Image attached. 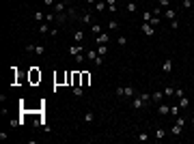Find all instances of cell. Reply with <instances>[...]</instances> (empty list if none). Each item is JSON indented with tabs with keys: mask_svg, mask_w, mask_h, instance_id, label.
Returning a JSON list of instances; mask_svg holds the SVG:
<instances>
[{
	"mask_svg": "<svg viewBox=\"0 0 194 144\" xmlns=\"http://www.w3.org/2000/svg\"><path fill=\"white\" fill-rule=\"evenodd\" d=\"M35 48H37V45H35V43H28V45H26L24 50H26V52H35Z\"/></svg>",
	"mask_w": 194,
	"mask_h": 144,
	"instance_id": "42",
	"label": "cell"
},
{
	"mask_svg": "<svg viewBox=\"0 0 194 144\" xmlns=\"http://www.w3.org/2000/svg\"><path fill=\"white\" fill-rule=\"evenodd\" d=\"M84 52V48H82V43H73L71 45V48H69V54H71V56L73 58H76V56H80V54H82Z\"/></svg>",
	"mask_w": 194,
	"mask_h": 144,
	"instance_id": "2",
	"label": "cell"
},
{
	"mask_svg": "<svg viewBox=\"0 0 194 144\" xmlns=\"http://www.w3.org/2000/svg\"><path fill=\"white\" fill-rule=\"evenodd\" d=\"M151 101H155V103H162V101H164V90H155V92H151Z\"/></svg>",
	"mask_w": 194,
	"mask_h": 144,
	"instance_id": "4",
	"label": "cell"
},
{
	"mask_svg": "<svg viewBox=\"0 0 194 144\" xmlns=\"http://www.w3.org/2000/svg\"><path fill=\"white\" fill-rule=\"evenodd\" d=\"M73 41H76V43H82L84 41V32L82 30H76V32H73Z\"/></svg>",
	"mask_w": 194,
	"mask_h": 144,
	"instance_id": "11",
	"label": "cell"
},
{
	"mask_svg": "<svg viewBox=\"0 0 194 144\" xmlns=\"http://www.w3.org/2000/svg\"><path fill=\"white\" fill-rule=\"evenodd\" d=\"M157 112H160V116H168V114H170V106H166V103H160Z\"/></svg>",
	"mask_w": 194,
	"mask_h": 144,
	"instance_id": "6",
	"label": "cell"
},
{
	"mask_svg": "<svg viewBox=\"0 0 194 144\" xmlns=\"http://www.w3.org/2000/svg\"><path fill=\"white\" fill-rule=\"evenodd\" d=\"M65 7H67V2L63 0V2H56V5L52 7V11H54V13H63V11H65Z\"/></svg>",
	"mask_w": 194,
	"mask_h": 144,
	"instance_id": "7",
	"label": "cell"
},
{
	"mask_svg": "<svg viewBox=\"0 0 194 144\" xmlns=\"http://www.w3.org/2000/svg\"><path fill=\"white\" fill-rule=\"evenodd\" d=\"M108 43V34H99L97 37V45H106Z\"/></svg>",
	"mask_w": 194,
	"mask_h": 144,
	"instance_id": "17",
	"label": "cell"
},
{
	"mask_svg": "<svg viewBox=\"0 0 194 144\" xmlns=\"http://www.w3.org/2000/svg\"><path fill=\"white\" fill-rule=\"evenodd\" d=\"M151 17H153L151 11H145V13H142V22H151Z\"/></svg>",
	"mask_w": 194,
	"mask_h": 144,
	"instance_id": "26",
	"label": "cell"
},
{
	"mask_svg": "<svg viewBox=\"0 0 194 144\" xmlns=\"http://www.w3.org/2000/svg\"><path fill=\"white\" fill-rule=\"evenodd\" d=\"M67 17H69V13H67V11H63V13H56V19H54V22H58V24H63V22H65Z\"/></svg>",
	"mask_w": 194,
	"mask_h": 144,
	"instance_id": "12",
	"label": "cell"
},
{
	"mask_svg": "<svg viewBox=\"0 0 194 144\" xmlns=\"http://www.w3.org/2000/svg\"><path fill=\"white\" fill-rule=\"evenodd\" d=\"M177 125H181V127L185 125V118H183V116H177Z\"/></svg>",
	"mask_w": 194,
	"mask_h": 144,
	"instance_id": "43",
	"label": "cell"
},
{
	"mask_svg": "<svg viewBox=\"0 0 194 144\" xmlns=\"http://www.w3.org/2000/svg\"><path fill=\"white\" fill-rule=\"evenodd\" d=\"M164 17H168V19H175V17H177L175 9H170V7H168V9H164Z\"/></svg>",
	"mask_w": 194,
	"mask_h": 144,
	"instance_id": "14",
	"label": "cell"
},
{
	"mask_svg": "<svg viewBox=\"0 0 194 144\" xmlns=\"http://www.w3.org/2000/svg\"><path fill=\"white\" fill-rule=\"evenodd\" d=\"M142 106H145V101H142L140 95H134V97H132V108H134V110H140Z\"/></svg>",
	"mask_w": 194,
	"mask_h": 144,
	"instance_id": "3",
	"label": "cell"
},
{
	"mask_svg": "<svg viewBox=\"0 0 194 144\" xmlns=\"http://www.w3.org/2000/svg\"><path fill=\"white\" fill-rule=\"evenodd\" d=\"M149 24L153 26V28H157V26H160V17H155V15H153V17H151V22H149Z\"/></svg>",
	"mask_w": 194,
	"mask_h": 144,
	"instance_id": "30",
	"label": "cell"
},
{
	"mask_svg": "<svg viewBox=\"0 0 194 144\" xmlns=\"http://www.w3.org/2000/svg\"><path fill=\"white\" fill-rule=\"evenodd\" d=\"M181 131H183V127H181V125H177V123H175V125H173V129H170V133H173L175 138H179V135H181Z\"/></svg>",
	"mask_w": 194,
	"mask_h": 144,
	"instance_id": "9",
	"label": "cell"
},
{
	"mask_svg": "<svg viewBox=\"0 0 194 144\" xmlns=\"http://www.w3.org/2000/svg\"><path fill=\"white\" fill-rule=\"evenodd\" d=\"M35 54H39V56H41V54H45V48L37 43V48H35Z\"/></svg>",
	"mask_w": 194,
	"mask_h": 144,
	"instance_id": "32",
	"label": "cell"
},
{
	"mask_svg": "<svg viewBox=\"0 0 194 144\" xmlns=\"http://www.w3.org/2000/svg\"><path fill=\"white\" fill-rule=\"evenodd\" d=\"M192 125H194V118H192Z\"/></svg>",
	"mask_w": 194,
	"mask_h": 144,
	"instance_id": "48",
	"label": "cell"
},
{
	"mask_svg": "<svg viewBox=\"0 0 194 144\" xmlns=\"http://www.w3.org/2000/svg\"><path fill=\"white\" fill-rule=\"evenodd\" d=\"M80 22H82V24H91V13H82V17H80Z\"/></svg>",
	"mask_w": 194,
	"mask_h": 144,
	"instance_id": "20",
	"label": "cell"
},
{
	"mask_svg": "<svg viewBox=\"0 0 194 144\" xmlns=\"http://www.w3.org/2000/svg\"><path fill=\"white\" fill-rule=\"evenodd\" d=\"M73 95H76V97H82L84 95V86H73Z\"/></svg>",
	"mask_w": 194,
	"mask_h": 144,
	"instance_id": "21",
	"label": "cell"
},
{
	"mask_svg": "<svg viewBox=\"0 0 194 144\" xmlns=\"http://www.w3.org/2000/svg\"><path fill=\"white\" fill-rule=\"evenodd\" d=\"M95 9H97V13H102V11L106 9V2H104V0H97V2H95Z\"/></svg>",
	"mask_w": 194,
	"mask_h": 144,
	"instance_id": "16",
	"label": "cell"
},
{
	"mask_svg": "<svg viewBox=\"0 0 194 144\" xmlns=\"http://www.w3.org/2000/svg\"><path fill=\"white\" fill-rule=\"evenodd\" d=\"M192 30H194V28H192Z\"/></svg>",
	"mask_w": 194,
	"mask_h": 144,
	"instance_id": "49",
	"label": "cell"
},
{
	"mask_svg": "<svg viewBox=\"0 0 194 144\" xmlns=\"http://www.w3.org/2000/svg\"><path fill=\"white\" fill-rule=\"evenodd\" d=\"M39 80H41V73L37 71V67H33L30 69V82H39Z\"/></svg>",
	"mask_w": 194,
	"mask_h": 144,
	"instance_id": "8",
	"label": "cell"
},
{
	"mask_svg": "<svg viewBox=\"0 0 194 144\" xmlns=\"http://www.w3.org/2000/svg\"><path fill=\"white\" fill-rule=\"evenodd\" d=\"M162 71H164V73H170V71H173V58H166L164 63H162Z\"/></svg>",
	"mask_w": 194,
	"mask_h": 144,
	"instance_id": "5",
	"label": "cell"
},
{
	"mask_svg": "<svg viewBox=\"0 0 194 144\" xmlns=\"http://www.w3.org/2000/svg\"><path fill=\"white\" fill-rule=\"evenodd\" d=\"M170 28H173V30L179 28V19H170Z\"/></svg>",
	"mask_w": 194,
	"mask_h": 144,
	"instance_id": "37",
	"label": "cell"
},
{
	"mask_svg": "<svg viewBox=\"0 0 194 144\" xmlns=\"http://www.w3.org/2000/svg\"><path fill=\"white\" fill-rule=\"evenodd\" d=\"M177 106H179L181 110H185V108L190 106V101H188V97H185V95H183V97H179V103H177Z\"/></svg>",
	"mask_w": 194,
	"mask_h": 144,
	"instance_id": "13",
	"label": "cell"
},
{
	"mask_svg": "<svg viewBox=\"0 0 194 144\" xmlns=\"http://www.w3.org/2000/svg\"><path fill=\"white\" fill-rule=\"evenodd\" d=\"M97 56H99V54L93 52V50H91V52H86V60H91V63H95V58H97Z\"/></svg>",
	"mask_w": 194,
	"mask_h": 144,
	"instance_id": "22",
	"label": "cell"
},
{
	"mask_svg": "<svg viewBox=\"0 0 194 144\" xmlns=\"http://www.w3.org/2000/svg\"><path fill=\"white\" fill-rule=\"evenodd\" d=\"M39 32H41V34H48L50 32V26L48 24H41V26H39Z\"/></svg>",
	"mask_w": 194,
	"mask_h": 144,
	"instance_id": "27",
	"label": "cell"
},
{
	"mask_svg": "<svg viewBox=\"0 0 194 144\" xmlns=\"http://www.w3.org/2000/svg\"><path fill=\"white\" fill-rule=\"evenodd\" d=\"M136 95V88L134 86H125V95H123V97H134Z\"/></svg>",
	"mask_w": 194,
	"mask_h": 144,
	"instance_id": "18",
	"label": "cell"
},
{
	"mask_svg": "<svg viewBox=\"0 0 194 144\" xmlns=\"http://www.w3.org/2000/svg\"><path fill=\"white\" fill-rule=\"evenodd\" d=\"M91 30H93V32H95V34H102V28H99V26H97V24H93V26H91Z\"/></svg>",
	"mask_w": 194,
	"mask_h": 144,
	"instance_id": "39",
	"label": "cell"
},
{
	"mask_svg": "<svg viewBox=\"0 0 194 144\" xmlns=\"http://www.w3.org/2000/svg\"><path fill=\"white\" fill-rule=\"evenodd\" d=\"M140 97H142V101H145V106L151 101V95H149V92H140Z\"/></svg>",
	"mask_w": 194,
	"mask_h": 144,
	"instance_id": "33",
	"label": "cell"
},
{
	"mask_svg": "<svg viewBox=\"0 0 194 144\" xmlns=\"http://www.w3.org/2000/svg\"><path fill=\"white\" fill-rule=\"evenodd\" d=\"M106 5L110 7V5H116V0H106Z\"/></svg>",
	"mask_w": 194,
	"mask_h": 144,
	"instance_id": "46",
	"label": "cell"
},
{
	"mask_svg": "<svg viewBox=\"0 0 194 144\" xmlns=\"http://www.w3.org/2000/svg\"><path fill=\"white\" fill-rule=\"evenodd\" d=\"M114 95H116V97H123V95H125V86H116Z\"/></svg>",
	"mask_w": 194,
	"mask_h": 144,
	"instance_id": "28",
	"label": "cell"
},
{
	"mask_svg": "<svg viewBox=\"0 0 194 144\" xmlns=\"http://www.w3.org/2000/svg\"><path fill=\"white\" fill-rule=\"evenodd\" d=\"M175 95H177V99H179V97H183L185 92H183V88H175Z\"/></svg>",
	"mask_w": 194,
	"mask_h": 144,
	"instance_id": "40",
	"label": "cell"
},
{
	"mask_svg": "<svg viewBox=\"0 0 194 144\" xmlns=\"http://www.w3.org/2000/svg\"><path fill=\"white\" fill-rule=\"evenodd\" d=\"M116 43H119V45H121V48H123V45H125V43H127V37H123V34H121V37L116 39Z\"/></svg>",
	"mask_w": 194,
	"mask_h": 144,
	"instance_id": "34",
	"label": "cell"
},
{
	"mask_svg": "<svg viewBox=\"0 0 194 144\" xmlns=\"http://www.w3.org/2000/svg\"><path fill=\"white\" fill-rule=\"evenodd\" d=\"M164 135H166V131H164V129H157V131H155V138H157V140H162Z\"/></svg>",
	"mask_w": 194,
	"mask_h": 144,
	"instance_id": "35",
	"label": "cell"
},
{
	"mask_svg": "<svg viewBox=\"0 0 194 144\" xmlns=\"http://www.w3.org/2000/svg\"><path fill=\"white\" fill-rule=\"evenodd\" d=\"M136 11H138V5H136L134 0H132V2H127V13H136Z\"/></svg>",
	"mask_w": 194,
	"mask_h": 144,
	"instance_id": "15",
	"label": "cell"
},
{
	"mask_svg": "<svg viewBox=\"0 0 194 144\" xmlns=\"http://www.w3.org/2000/svg\"><path fill=\"white\" fill-rule=\"evenodd\" d=\"M82 73V82H80V84H82V86H88V84H91V73H86V71H80Z\"/></svg>",
	"mask_w": 194,
	"mask_h": 144,
	"instance_id": "10",
	"label": "cell"
},
{
	"mask_svg": "<svg viewBox=\"0 0 194 144\" xmlns=\"http://www.w3.org/2000/svg\"><path fill=\"white\" fill-rule=\"evenodd\" d=\"M97 54H99V56H106V54H108V48H106V45H99V48H97Z\"/></svg>",
	"mask_w": 194,
	"mask_h": 144,
	"instance_id": "24",
	"label": "cell"
},
{
	"mask_svg": "<svg viewBox=\"0 0 194 144\" xmlns=\"http://www.w3.org/2000/svg\"><path fill=\"white\" fill-rule=\"evenodd\" d=\"M108 11H110V13L114 15V13H116V5H110V7H108Z\"/></svg>",
	"mask_w": 194,
	"mask_h": 144,
	"instance_id": "45",
	"label": "cell"
},
{
	"mask_svg": "<svg viewBox=\"0 0 194 144\" xmlns=\"http://www.w3.org/2000/svg\"><path fill=\"white\" fill-rule=\"evenodd\" d=\"M33 17L37 19V22H43V19H45V13H41V11H37V13H35Z\"/></svg>",
	"mask_w": 194,
	"mask_h": 144,
	"instance_id": "25",
	"label": "cell"
},
{
	"mask_svg": "<svg viewBox=\"0 0 194 144\" xmlns=\"http://www.w3.org/2000/svg\"><path fill=\"white\" fill-rule=\"evenodd\" d=\"M175 95V86H166L164 88V97H173Z\"/></svg>",
	"mask_w": 194,
	"mask_h": 144,
	"instance_id": "23",
	"label": "cell"
},
{
	"mask_svg": "<svg viewBox=\"0 0 194 144\" xmlns=\"http://www.w3.org/2000/svg\"><path fill=\"white\" fill-rule=\"evenodd\" d=\"M86 2H88V5H95V2H97V0H86Z\"/></svg>",
	"mask_w": 194,
	"mask_h": 144,
	"instance_id": "47",
	"label": "cell"
},
{
	"mask_svg": "<svg viewBox=\"0 0 194 144\" xmlns=\"http://www.w3.org/2000/svg\"><path fill=\"white\" fill-rule=\"evenodd\" d=\"M140 30H142V34H147V37H153V34H155V28L149 24V22H142Z\"/></svg>",
	"mask_w": 194,
	"mask_h": 144,
	"instance_id": "1",
	"label": "cell"
},
{
	"mask_svg": "<svg viewBox=\"0 0 194 144\" xmlns=\"http://www.w3.org/2000/svg\"><path fill=\"white\" fill-rule=\"evenodd\" d=\"M179 110H181L179 106H170V114L173 116H179Z\"/></svg>",
	"mask_w": 194,
	"mask_h": 144,
	"instance_id": "31",
	"label": "cell"
},
{
	"mask_svg": "<svg viewBox=\"0 0 194 144\" xmlns=\"http://www.w3.org/2000/svg\"><path fill=\"white\" fill-rule=\"evenodd\" d=\"M160 7H162V9H168V7H170V0H160Z\"/></svg>",
	"mask_w": 194,
	"mask_h": 144,
	"instance_id": "38",
	"label": "cell"
},
{
	"mask_svg": "<svg viewBox=\"0 0 194 144\" xmlns=\"http://www.w3.org/2000/svg\"><path fill=\"white\" fill-rule=\"evenodd\" d=\"M95 65H97V67H102V65H104V56H97L95 58Z\"/></svg>",
	"mask_w": 194,
	"mask_h": 144,
	"instance_id": "41",
	"label": "cell"
},
{
	"mask_svg": "<svg viewBox=\"0 0 194 144\" xmlns=\"http://www.w3.org/2000/svg\"><path fill=\"white\" fill-rule=\"evenodd\" d=\"M43 5H45V7H54L56 2H54V0H43Z\"/></svg>",
	"mask_w": 194,
	"mask_h": 144,
	"instance_id": "44",
	"label": "cell"
},
{
	"mask_svg": "<svg viewBox=\"0 0 194 144\" xmlns=\"http://www.w3.org/2000/svg\"><path fill=\"white\" fill-rule=\"evenodd\" d=\"M108 28H110L112 32H114V30H119V22H116V19H110V22H108Z\"/></svg>",
	"mask_w": 194,
	"mask_h": 144,
	"instance_id": "19",
	"label": "cell"
},
{
	"mask_svg": "<svg viewBox=\"0 0 194 144\" xmlns=\"http://www.w3.org/2000/svg\"><path fill=\"white\" fill-rule=\"evenodd\" d=\"M93 120H95L93 112H86V114H84V123H93Z\"/></svg>",
	"mask_w": 194,
	"mask_h": 144,
	"instance_id": "29",
	"label": "cell"
},
{
	"mask_svg": "<svg viewBox=\"0 0 194 144\" xmlns=\"http://www.w3.org/2000/svg\"><path fill=\"white\" fill-rule=\"evenodd\" d=\"M138 140H140V142H147V140H149V135H147L145 131H140V133H138Z\"/></svg>",
	"mask_w": 194,
	"mask_h": 144,
	"instance_id": "36",
	"label": "cell"
}]
</instances>
